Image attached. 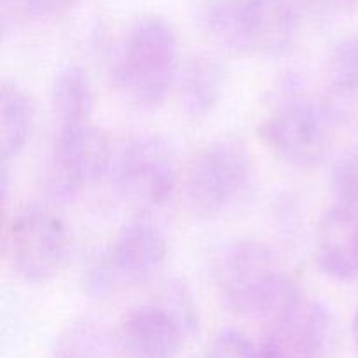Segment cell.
<instances>
[{"instance_id":"cell-11","label":"cell","mask_w":358,"mask_h":358,"mask_svg":"<svg viewBox=\"0 0 358 358\" xmlns=\"http://www.w3.org/2000/svg\"><path fill=\"white\" fill-rule=\"evenodd\" d=\"M243 21L248 52L266 56L289 51L299 31L294 0H245Z\"/></svg>"},{"instance_id":"cell-17","label":"cell","mask_w":358,"mask_h":358,"mask_svg":"<svg viewBox=\"0 0 358 358\" xmlns=\"http://www.w3.org/2000/svg\"><path fill=\"white\" fill-rule=\"evenodd\" d=\"M110 339L100 325L93 322H77L59 336L55 346V358H108Z\"/></svg>"},{"instance_id":"cell-14","label":"cell","mask_w":358,"mask_h":358,"mask_svg":"<svg viewBox=\"0 0 358 358\" xmlns=\"http://www.w3.org/2000/svg\"><path fill=\"white\" fill-rule=\"evenodd\" d=\"M51 105L58 124L91 121L93 87L86 69L65 65L55 73L51 83Z\"/></svg>"},{"instance_id":"cell-10","label":"cell","mask_w":358,"mask_h":358,"mask_svg":"<svg viewBox=\"0 0 358 358\" xmlns=\"http://www.w3.org/2000/svg\"><path fill=\"white\" fill-rule=\"evenodd\" d=\"M166 252V238L159 227L150 220L138 219L121 231L108 262L122 280L142 283L161 271Z\"/></svg>"},{"instance_id":"cell-9","label":"cell","mask_w":358,"mask_h":358,"mask_svg":"<svg viewBox=\"0 0 358 358\" xmlns=\"http://www.w3.org/2000/svg\"><path fill=\"white\" fill-rule=\"evenodd\" d=\"M331 336V315L318 304L301 303L269 324L259 358H322Z\"/></svg>"},{"instance_id":"cell-7","label":"cell","mask_w":358,"mask_h":358,"mask_svg":"<svg viewBox=\"0 0 358 358\" xmlns=\"http://www.w3.org/2000/svg\"><path fill=\"white\" fill-rule=\"evenodd\" d=\"M107 136L91 121L58 124L52 142V178L62 194L72 196L108 168Z\"/></svg>"},{"instance_id":"cell-15","label":"cell","mask_w":358,"mask_h":358,"mask_svg":"<svg viewBox=\"0 0 358 358\" xmlns=\"http://www.w3.org/2000/svg\"><path fill=\"white\" fill-rule=\"evenodd\" d=\"M34 126L30 98L16 84L3 83L0 91V149L3 163L16 157L27 145Z\"/></svg>"},{"instance_id":"cell-5","label":"cell","mask_w":358,"mask_h":358,"mask_svg":"<svg viewBox=\"0 0 358 358\" xmlns=\"http://www.w3.org/2000/svg\"><path fill=\"white\" fill-rule=\"evenodd\" d=\"M115 185L140 210L161 208L177 187V163L170 143L157 135L131 140L115 163Z\"/></svg>"},{"instance_id":"cell-19","label":"cell","mask_w":358,"mask_h":358,"mask_svg":"<svg viewBox=\"0 0 358 358\" xmlns=\"http://www.w3.org/2000/svg\"><path fill=\"white\" fill-rule=\"evenodd\" d=\"M332 196L334 205L358 212V150L345 154L332 170Z\"/></svg>"},{"instance_id":"cell-13","label":"cell","mask_w":358,"mask_h":358,"mask_svg":"<svg viewBox=\"0 0 358 358\" xmlns=\"http://www.w3.org/2000/svg\"><path fill=\"white\" fill-rule=\"evenodd\" d=\"M226 70L217 58L201 56L187 66L182 79V107L192 119H205L219 103Z\"/></svg>"},{"instance_id":"cell-23","label":"cell","mask_w":358,"mask_h":358,"mask_svg":"<svg viewBox=\"0 0 358 358\" xmlns=\"http://www.w3.org/2000/svg\"><path fill=\"white\" fill-rule=\"evenodd\" d=\"M353 341H355V346L358 350V311H357L355 318H353Z\"/></svg>"},{"instance_id":"cell-20","label":"cell","mask_w":358,"mask_h":358,"mask_svg":"<svg viewBox=\"0 0 358 358\" xmlns=\"http://www.w3.org/2000/svg\"><path fill=\"white\" fill-rule=\"evenodd\" d=\"M199 358H259V350L236 329H222Z\"/></svg>"},{"instance_id":"cell-2","label":"cell","mask_w":358,"mask_h":358,"mask_svg":"<svg viewBox=\"0 0 358 358\" xmlns=\"http://www.w3.org/2000/svg\"><path fill=\"white\" fill-rule=\"evenodd\" d=\"M178 72V42L173 27L159 16L136 21L114 69L115 86L133 105L163 103Z\"/></svg>"},{"instance_id":"cell-18","label":"cell","mask_w":358,"mask_h":358,"mask_svg":"<svg viewBox=\"0 0 358 358\" xmlns=\"http://www.w3.org/2000/svg\"><path fill=\"white\" fill-rule=\"evenodd\" d=\"M329 80L336 101H358V35L336 45L329 63Z\"/></svg>"},{"instance_id":"cell-6","label":"cell","mask_w":358,"mask_h":358,"mask_svg":"<svg viewBox=\"0 0 358 358\" xmlns=\"http://www.w3.org/2000/svg\"><path fill=\"white\" fill-rule=\"evenodd\" d=\"M261 140L283 163L296 168H315L329 150V119L304 100L278 105L259 128Z\"/></svg>"},{"instance_id":"cell-16","label":"cell","mask_w":358,"mask_h":358,"mask_svg":"<svg viewBox=\"0 0 358 358\" xmlns=\"http://www.w3.org/2000/svg\"><path fill=\"white\" fill-rule=\"evenodd\" d=\"M243 3L245 0H198V20L206 34L236 55L248 52Z\"/></svg>"},{"instance_id":"cell-22","label":"cell","mask_w":358,"mask_h":358,"mask_svg":"<svg viewBox=\"0 0 358 358\" xmlns=\"http://www.w3.org/2000/svg\"><path fill=\"white\" fill-rule=\"evenodd\" d=\"M357 0H304V6L318 16H339L350 13Z\"/></svg>"},{"instance_id":"cell-12","label":"cell","mask_w":358,"mask_h":358,"mask_svg":"<svg viewBox=\"0 0 358 358\" xmlns=\"http://www.w3.org/2000/svg\"><path fill=\"white\" fill-rule=\"evenodd\" d=\"M318 264L334 280L358 276V212L334 205L322 217L318 227Z\"/></svg>"},{"instance_id":"cell-8","label":"cell","mask_w":358,"mask_h":358,"mask_svg":"<svg viewBox=\"0 0 358 358\" xmlns=\"http://www.w3.org/2000/svg\"><path fill=\"white\" fill-rule=\"evenodd\" d=\"M187 325L163 303L131 310L115 331L117 346L129 358H177Z\"/></svg>"},{"instance_id":"cell-21","label":"cell","mask_w":358,"mask_h":358,"mask_svg":"<svg viewBox=\"0 0 358 358\" xmlns=\"http://www.w3.org/2000/svg\"><path fill=\"white\" fill-rule=\"evenodd\" d=\"M79 0H21V7L30 16L51 17L72 9Z\"/></svg>"},{"instance_id":"cell-1","label":"cell","mask_w":358,"mask_h":358,"mask_svg":"<svg viewBox=\"0 0 358 358\" xmlns=\"http://www.w3.org/2000/svg\"><path fill=\"white\" fill-rule=\"evenodd\" d=\"M215 283L227 310L269 324L287 317L303 303L296 282L280 268L271 248L261 241L231 243L217 262Z\"/></svg>"},{"instance_id":"cell-4","label":"cell","mask_w":358,"mask_h":358,"mask_svg":"<svg viewBox=\"0 0 358 358\" xmlns=\"http://www.w3.org/2000/svg\"><path fill=\"white\" fill-rule=\"evenodd\" d=\"M7 243L17 275L28 283H44L65 264L69 231L51 210L28 206L10 220Z\"/></svg>"},{"instance_id":"cell-3","label":"cell","mask_w":358,"mask_h":358,"mask_svg":"<svg viewBox=\"0 0 358 358\" xmlns=\"http://www.w3.org/2000/svg\"><path fill=\"white\" fill-rule=\"evenodd\" d=\"M252 184L247 149L233 140L206 145L194 154L185 175V192L198 217L222 215L243 199Z\"/></svg>"}]
</instances>
